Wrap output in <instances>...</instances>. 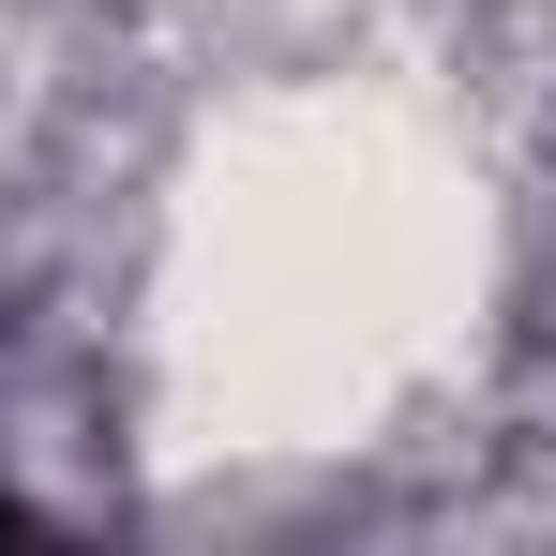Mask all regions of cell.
<instances>
[{
  "label": "cell",
  "instance_id": "6da1fadb",
  "mask_svg": "<svg viewBox=\"0 0 556 556\" xmlns=\"http://www.w3.org/2000/svg\"><path fill=\"white\" fill-rule=\"evenodd\" d=\"M0 527H15V511H0Z\"/></svg>",
  "mask_w": 556,
  "mask_h": 556
}]
</instances>
